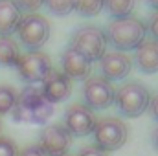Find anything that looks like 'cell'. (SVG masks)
<instances>
[{"label":"cell","mask_w":158,"mask_h":156,"mask_svg":"<svg viewBox=\"0 0 158 156\" xmlns=\"http://www.w3.org/2000/svg\"><path fill=\"white\" fill-rule=\"evenodd\" d=\"M13 2L17 4V7L20 11H26L28 15L30 13H35L40 6L44 4V0H13Z\"/></svg>","instance_id":"22"},{"label":"cell","mask_w":158,"mask_h":156,"mask_svg":"<svg viewBox=\"0 0 158 156\" xmlns=\"http://www.w3.org/2000/svg\"><path fill=\"white\" fill-rule=\"evenodd\" d=\"M64 156H70V154H64Z\"/></svg>","instance_id":"30"},{"label":"cell","mask_w":158,"mask_h":156,"mask_svg":"<svg viewBox=\"0 0 158 156\" xmlns=\"http://www.w3.org/2000/svg\"><path fill=\"white\" fill-rule=\"evenodd\" d=\"M153 145H155V149L158 151V127H156V130H155V134H153Z\"/></svg>","instance_id":"27"},{"label":"cell","mask_w":158,"mask_h":156,"mask_svg":"<svg viewBox=\"0 0 158 156\" xmlns=\"http://www.w3.org/2000/svg\"><path fill=\"white\" fill-rule=\"evenodd\" d=\"M92 134H94V145L110 153L125 145L129 138V127L119 117H103L98 119Z\"/></svg>","instance_id":"5"},{"label":"cell","mask_w":158,"mask_h":156,"mask_svg":"<svg viewBox=\"0 0 158 156\" xmlns=\"http://www.w3.org/2000/svg\"><path fill=\"white\" fill-rule=\"evenodd\" d=\"M61 64H63V74L70 79H76V81H85V79L90 77V72H92V63L81 55L77 50L74 48H66L61 55Z\"/></svg>","instance_id":"13"},{"label":"cell","mask_w":158,"mask_h":156,"mask_svg":"<svg viewBox=\"0 0 158 156\" xmlns=\"http://www.w3.org/2000/svg\"><path fill=\"white\" fill-rule=\"evenodd\" d=\"M22 20V11L13 0H0V37H9L17 31Z\"/></svg>","instance_id":"15"},{"label":"cell","mask_w":158,"mask_h":156,"mask_svg":"<svg viewBox=\"0 0 158 156\" xmlns=\"http://www.w3.org/2000/svg\"><path fill=\"white\" fill-rule=\"evenodd\" d=\"M99 68H101V77L107 81H118L131 74L132 61L125 51H107L99 59Z\"/></svg>","instance_id":"12"},{"label":"cell","mask_w":158,"mask_h":156,"mask_svg":"<svg viewBox=\"0 0 158 156\" xmlns=\"http://www.w3.org/2000/svg\"><path fill=\"white\" fill-rule=\"evenodd\" d=\"M17 154H19L17 143L7 136H0V156H17Z\"/></svg>","instance_id":"21"},{"label":"cell","mask_w":158,"mask_h":156,"mask_svg":"<svg viewBox=\"0 0 158 156\" xmlns=\"http://www.w3.org/2000/svg\"><path fill=\"white\" fill-rule=\"evenodd\" d=\"M17 72L22 81L30 83V84H37L42 83L44 79L48 77V74L53 70L52 66V59L44 53V51H28L24 55L19 57V61L15 63Z\"/></svg>","instance_id":"7"},{"label":"cell","mask_w":158,"mask_h":156,"mask_svg":"<svg viewBox=\"0 0 158 156\" xmlns=\"http://www.w3.org/2000/svg\"><path fill=\"white\" fill-rule=\"evenodd\" d=\"M134 63L143 74H156L158 72V42L143 40L136 48Z\"/></svg>","instance_id":"14"},{"label":"cell","mask_w":158,"mask_h":156,"mask_svg":"<svg viewBox=\"0 0 158 156\" xmlns=\"http://www.w3.org/2000/svg\"><path fill=\"white\" fill-rule=\"evenodd\" d=\"M20 57L19 42L11 37H0V66H15Z\"/></svg>","instance_id":"16"},{"label":"cell","mask_w":158,"mask_h":156,"mask_svg":"<svg viewBox=\"0 0 158 156\" xmlns=\"http://www.w3.org/2000/svg\"><path fill=\"white\" fill-rule=\"evenodd\" d=\"M147 4H149L151 7H155V9L158 11V0H147Z\"/></svg>","instance_id":"28"},{"label":"cell","mask_w":158,"mask_h":156,"mask_svg":"<svg viewBox=\"0 0 158 156\" xmlns=\"http://www.w3.org/2000/svg\"><path fill=\"white\" fill-rule=\"evenodd\" d=\"M72 143V134L61 123L46 125L39 134V147L44 156H64Z\"/></svg>","instance_id":"9"},{"label":"cell","mask_w":158,"mask_h":156,"mask_svg":"<svg viewBox=\"0 0 158 156\" xmlns=\"http://www.w3.org/2000/svg\"><path fill=\"white\" fill-rule=\"evenodd\" d=\"M147 31L151 33V37L155 40V42H158V11L156 13H153V17L149 18V26H147Z\"/></svg>","instance_id":"24"},{"label":"cell","mask_w":158,"mask_h":156,"mask_svg":"<svg viewBox=\"0 0 158 156\" xmlns=\"http://www.w3.org/2000/svg\"><path fill=\"white\" fill-rule=\"evenodd\" d=\"M134 6H136V0H105L103 2V7L112 18L131 17Z\"/></svg>","instance_id":"17"},{"label":"cell","mask_w":158,"mask_h":156,"mask_svg":"<svg viewBox=\"0 0 158 156\" xmlns=\"http://www.w3.org/2000/svg\"><path fill=\"white\" fill-rule=\"evenodd\" d=\"M40 94H42V97H44L50 105L61 103V101L68 99V96L72 94V81L66 77L63 72L52 70V72L48 74V77L42 81Z\"/></svg>","instance_id":"11"},{"label":"cell","mask_w":158,"mask_h":156,"mask_svg":"<svg viewBox=\"0 0 158 156\" xmlns=\"http://www.w3.org/2000/svg\"><path fill=\"white\" fill-rule=\"evenodd\" d=\"M17 103V92L9 84H0V114H7L13 110Z\"/></svg>","instance_id":"18"},{"label":"cell","mask_w":158,"mask_h":156,"mask_svg":"<svg viewBox=\"0 0 158 156\" xmlns=\"http://www.w3.org/2000/svg\"><path fill=\"white\" fill-rule=\"evenodd\" d=\"M98 119L94 116V112L90 109H86L85 105H72L66 112H64V129L72 134V136H88L94 132Z\"/></svg>","instance_id":"10"},{"label":"cell","mask_w":158,"mask_h":156,"mask_svg":"<svg viewBox=\"0 0 158 156\" xmlns=\"http://www.w3.org/2000/svg\"><path fill=\"white\" fill-rule=\"evenodd\" d=\"M147 110L151 112L153 119H156V121H158V94L155 96V97H151V99H149V107H147Z\"/></svg>","instance_id":"26"},{"label":"cell","mask_w":158,"mask_h":156,"mask_svg":"<svg viewBox=\"0 0 158 156\" xmlns=\"http://www.w3.org/2000/svg\"><path fill=\"white\" fill-rule=\"evenodd\" d=\"M77 156H109V153L99 149V147H96V145H85L77 153Z\"/></svg>","instance_id":"23"},{"label":"cell","mask_w":158,"mask_h":156,"mask_svg":"<svg viewBox=\"0 0 158 156\" xmlns=\"http://www.w3.org/2000/svg\"><path fill=\"white\" fill-rule=\"evenodd\" d=\"M52 33V26L46 20V17H42L39 13H30L26 17H22L19 28H17V37L20 40V44L24 48H28L30 51H37L42 48Z\"/></svg>","instance_id":"4"},{"label":"cell","mask_w":158,"mask_h":156,"mask_svg":"<svg viewBox=\"0 0 158 156\" xmlns=\"http://www.w3.org/2000/svg\"><path fill=\"white\" fill-rule=\"evenodd\" d=\"M105 0H77L76 2V11L81 17H94L103 9Z\"/></svg>","instance_id":"20"},{"label":"cell","mask_w":158,"mask_h":156,"mask_svg":"<svg viewBox=\"0 0 158 156\" xmlns=\"http://www.w3.org/2000/svg\"><path fill=\"white\" fill-rule=\"evenodd\" d=\"M17 156H44V153L40 151L37 145H28V147H24L22 151H19Z\"/></svg>","instance_id":"25"},{"label":"cell","mask_w":158,"mask_h":156,"mask_svg":"<svg viewBox=\"0 0 158 156\" xmlns=\"http://www.w3.org/2000/svg\"><path fill=\"white\" fill-rule=\"evenodd\" d=\"M0 129H2V123H0Z\"/></svg>","instance_id":"29"},{"label":"cell","mask_w":158,"mask_h":156,"mask_svg":"<svg viewBox=\"0 0 158 156\" xmlns=\"http://www.w3.org/2000/svg\"><path fill=\"white\" fill-rule=\"evenodd\" d=\"M107 42H110L116 51L136 50L147 37V26L136 17L114 18L105 31Z\"/></svg>","instance_id":"2"},{"label":"cell","mask_w":158,"mask_h":156,"mask_svg":"<svg viewBox=\"0 0 158 156\" xmlns=\"http://www.w3.org/2000/svg\"><path fill=\"white\" fill-rule=\"evenodd\" d=\"M107 44L109 42L105 37V31H101L96 26H83L72 35L68 46L77 50L81 55H85L92 63L107 53Z\"/></svg>","instance_id":"6"},{"label":"cell","mask_w":158,"mask_h":156,"mask_svg":"<svg viewBox=\"0 0 158 156\" xmlns=\"http://www.w3.org/2000/svg\"><path fill=\"white\" fill-rule=\"evenodd\" d=\"M116 88L110 81L103 79L101 76L85 79L83 84V101L85 107L90 110H105L114 103Z\"/></svg>","instance_id":"8"},{"label":"cell","mask_w":158,"mask_h":156,"mask_svg":"<svg viewBox=\"0 0 158 156\" xmlns=\"http://www.w3.org/2000/svg\"><path fill=\"white\" fill-rule=\"evenodd\" d=\"M149 99H151L149 90L136 81H131L119 86L114 96V103L118 105V110L125 117L142 116L149 107Z\"/></svg>","instance_id":"3"},{"label":"cell","mask_w":158,"mask_h":156,"mask_svg":"<svg viewBox=\"0 0 158 156\" xmlns=\"http://www.w3.org/2000/svg\"><path fill=\"white\" fill-rule=\"evenodd\" d=\"M76 2L77 0H44V6L48 7L50 13L63 17L76 9Z\"/></svg>","instance_id":"19"},{"label":"cell","mask_w":158,"mask_h":156,"mask_svg":"<svg viewBox=\"0 0 158 156\" xmlns=\"http://www.w3.org/2000/svg\"><path fill=\"white\" fill-rule=\"evenodd\" d=\"M53 114V105H50L40 88L35 84H28L20 94H17V103L11 110V116L17 123H46Z\"/></svg>","instance_id":"1"}]
</instances>
